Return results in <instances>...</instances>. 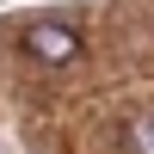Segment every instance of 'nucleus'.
<instances>
[{"label":"nucleus","instance_id":"obj_2","mask_svg":"<svg viewBox=\"0 0 154 154\" xmlns=\"http://www.w3.org/2000/svg\"><path fill=\"white\" fill-rule=\"evenodd\" d=\"M130 154H154V117L130 130Z\"/></svg>","mask_w":154,"mask_h":154},{"label":"nucleus","instance_id":"obj_1","mask_svg":"<svg viewBox=\"0 0 154 154\" xmlns=\"http://www.w3.org/2000/svg\"><path fill=\"white\" fill-rule=\"evenodd\" d=\"M19 43H25V56H37L43 68H68V62H80V31L74 25H62V19H31L19 31Z\"/></svg>","mask_w":154,"mask_h":154}]
</instances>
